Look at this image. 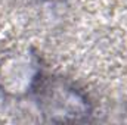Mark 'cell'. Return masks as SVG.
Wrapping results in <instances>:
<instances>
[{"label":"cell","instance_id":"6da1fadb","mask_svg":"<svg viewBox=\"0 0 127 125\" xmlns=\"http://www.w3.org/2000/svg\"><path fill=\"white\" fill-rule=\"evenodd\" d=\"M40 83L37 58L27 52L7 56L0 63V88L10 96H22L35 90Z\"/></svg>","mask_w":127,"mask_h":125},{"label":"cell","instance_id":"7a4b0ae2","mask_svg":"<svg viewBox=\"0 0 127 125\" xmlns=\"http://www.w3.org/2000/svg\"><path fill=\"white\" fill-rule=\"evenodd\" d=\"M38 85L40 90L37 91L40 93L41 109L46 113L77 115L89 112L84 97L75 88L68 87L65 83L56 81V83H49L46 85H41V83H38Z\"/></svg>","mask_w":127,"mask_h":125}]
</instances>
